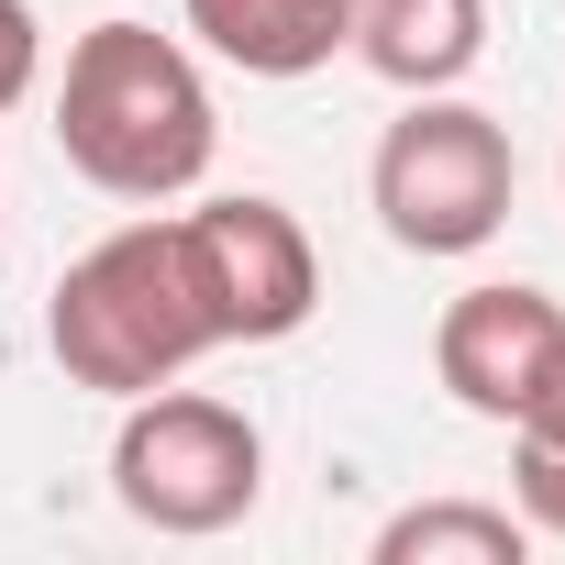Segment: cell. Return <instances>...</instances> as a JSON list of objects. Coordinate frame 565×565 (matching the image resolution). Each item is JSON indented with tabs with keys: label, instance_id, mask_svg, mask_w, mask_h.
I'll return each instance as SVG.
<instances>
[{
	"label": "cell",
	"instance_id": "cell-1",
	"mask_svg": "<svg viewBox=\"0 0 565 565\" xmlns=\"http://www.w3.org/2000/svg\"><path fill=\"white\" fill-rule=\"evenodd\" d=\"M211 89L178 34L156 23H89L56 78V156L100 200H189L211 178Z\"/></svg>",
	"mask_w": 565,
	"mask_h": 565
},
{
	"label": "cell",
	"instance_id": "cell-2",
	"mask_svg": "<svg viewBox=\"0 0 565 565\" xmlns=\"http://www.w3.org/2000/svg\"><path fill=\"white\" fill-rule=\"evenodd\" d=\"M45 344L78 388L100 399H145L167 377H189L222 333H211V300L189 277V244L178 222H122L100 233L67 277H56V311H45Z\"/></svg>",
	"mask_w": 565,
	"mask_h": 565
},
{
	"label": "cell",
	"instance_id": "cell-3",
	"mask_svg": "<svg viewBox=\"0 0 565 565\" xmlns=\"http://www.w3.org/2000/svg\"><path fill=\"white\" fill-rule=\"evenodd\" d=\"M366 200H377L388 244H411V255H477L510 222V200H521V156H510L499 111L411 89V111L377 134Z\"/></svg>",
	"mask_w": 565,
	"mask_h": 565
},
{
	"label": "cell",
	"instance_id": "cell-4",
	"mask_svg": "<svg viewBox=\"0 0 565 565\" xmlns=\"http://www.w3.org/2000/svg\"><path fill=\"white\" fill-rule=\"evenodd\" d=\"M111 499L145 521V532H233L255 499H266V433L233 411V399H200V388H145L111 433Z\"/></svg>",
	"mask_w": 565,
	"mask_h": 565
},
{
	"label": "cell",
	"instance_id": "cell-5",
	"mask_svg": "<svg viewBox=\"0 0 565 565\" xmlns=\"http://www.w3.org/2000/svg\"><path fill=\"white\" fill-rule=\"evenodd\" d=\"M178 244H189V277H200L222 344H289V333L322 311V255H311V233L277 211V200H255V189L178 211Z\"/></svg>",
	"mask_w": 565,
	"mask_h": 565
},
{
	"label": "cell",
	"instance_id": "cell-6",
	"mask_svg": "<svg viewBox=\"0 0 565 565\" xmlns=\"http://www.w3.org/2000/svg\"><path fill=\"white\" fill-rule=\"evenodd\" d=\"M433 377L455 388V411L477 422H532L554 388H565V300L554 289H466L444 322H433Z\"/></svg>",
	"mask_w": 565,
	"mask_h": 565
},
{
	"label": "cell",
	"instance_id": "cell-7",
	"mask_svg": "<svg viewBox=\"0 0 565 565\" xmlns=\"http://www.w3.org/2000/svg\"><path fill=\"white\" fill-rule=\"evenodd\" d=\"M344 56L388 89H455L488 56V0H344Z\"/></svg>",
	"mask_w": 565,
	"mask_h": 565
},
{
	"label": "cell",
	"instance_id": "cell-8",
	"mask_svg": "<svg viewBox=\"0 0 565 565\" xmlns=\"http://www.w3.org/2000/svg\"><path fill=\"white\" fill-rule=\"evenodd\" d=\"M178 12L244 78H311L344 56V0H178Z\"/></svg>",
	"mask_w": 565,
	"mask_h": 565
},
{
	"label": "cell",
	"instance_id": "cell-9",
	"mask_svg": "<svg viewBox=\"0 0 565 565\" xmlns=\"http://www.w3.org/2000/svg\"><path fill=\"white\" fill-rule=\"evenodd\" d=\"M521 554H532V521L488 499H422L377 532V565H521Z\"/></svg>",
	"mask_w": 565,
	"mask_h": 565
},
{
	"label": "cell",
	"instance_id": "cell-10",
	"mask_svg": "<svg viewBox=\"0 0 565 565\" xmlns=\"http://www.w3.org/2000/svg\"><path fill=\"white\" fill-rule=\"evenodd\" d=\"M510 499H521L532 532L565 543V388H554L532 422H510Z\"/></svg>",
	"mask_w": 565,
	"mask_h": 565
},
{
	"label": "cell",
	"instance_id": "cell-11",
	"mask_svg": "<svg viewBox=\"0 0 565 565\" xmlns=\"http://www.w3.org/2000/svg\"><path fill=\"white\" fill-rule=\"evenodd\" d=\"M45 78V23L23 12V0H0V111H23Z\"/></svg>",
	"mask_w": 565,
	"mask_h": 565
}]
</instances>
